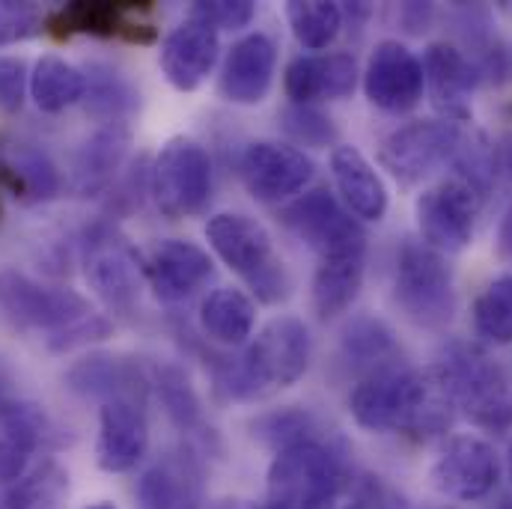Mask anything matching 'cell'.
<instances>
[{
  "instance_id": "obj_11",
  "label": "cell",
  "mask_w": 512,
  "mask_h": 509,
  "mask_svg": "<svg viewBox=\"0 0 512 509\" xmlns=\"http://www.w3.org/2000/svg\"><path fill=\"white\" fill-rule=\"evenodd\" d=\"M480 212V194L459 176L438 182L423 191L414 203V218L423 245L438 254H459L474 239V224Z\"/></svg>"
},
{
  "instance_id": "obj_46",
  "label": "cell",
  "mask_w": 512,
  "mask_h": 509,
  "mask_svg": "<svg viewBox=\"0 0 512 509\" xmlns=\"http://www.w3.org/2000/svg\"><path fill=\"white\" fill-rule=\"evenodd\" d=\"M504 167L512 173V137H507V146H504Z\"/></svg>"
},
{
  "instance_id": "obj_18",
  "label": "cell",
  "mask_w": 512,
  "mask_h": 509,
  "mask_svg": "<svg viewBox=\"0 0 512 509\" xmlns=\"http://www.w3.org/2000/svg\"><path fill=\"white\" fill-rule=\"evenodd\" d=\"M274 69H277L274 42L265 33H248L230 48L221 66L218 90L230 105L254 108L268 96L274 84Z\"/></svg>"
},
{
  "instance_id": "obj_7",
  "label": "cell",
  "mask_w": 512,
  "mask_h": 509,
  "mask_svg": "<svg viewBox=\"0 0 512 509\" xmlns=\"http://www.w3.org/2000/svg\"><path fill=\"white\" fill-rule=\"evenodd\" d=\"M435 373L447 387L453 405H462L483 426H504L512 417V399L504 370L477 346L453 343Z\"/></svg>"
},
{
  "instance_id": "obj_27",
  "label": "cell",
  "mask_w": 512,
  "mask_h": 509,
  "mask_svg": "<svg viewBox=\"0 0 512 509\" xmlns=\"http://www.w3.org/2000/svg\"><path fill=\"white\" fill-rule=\"evenodd\" d=\"M42 414L33 405L0 402V483H18L39 447Z\"/></svg>"
},
{
  "instance_id": "obj_29",
  "label": "cell",
  "mask_w": 512,
  "mask_h": 509,
  "mask_svg": "<svg viewBox=\"0 0 512 509\" xmlns=\"http://www.w3.org/2000/svg\"><path fill=\"white\" fill-rule=\"evenodd\" d=\"M0 176L24 203H45L60 191V173L51 158L27 143H15L0 152Z\"/></svg>"
},
{
  "instance_id": "obj_6",
  "label": "cell",
  "mask_w": 512,
  "mask_h": 509,
  "mask_svg": "<svg viewBox=\"0 0 512 509\" xmlns=\"http://www.w3.org/2000/svg\"><path fill=\"white\" fill-rule=\"evenodd\" d=\"M393 298L417 328H444L456 310L453 271L447 259L420 242H405L396 254Z\"/></svg>"
},
{
  "instance_id": "obj_33",
  "label": "cell",
  "mask_w": 512,
  "mask_h": 509,
  "mask_svg": "<svg viewBox=\"0 0 512 509\" xmlns=\"http://www.w3.org/2000/svg\"><path fill=\"white\" fill-rule=\"evenodd\" d=\"M66 498L69 471L60 462L48 459L12 486L3 509H66Z\"/></svg>"
},
{
  "instance_id": "obj_14",
  "label": "cell",
  "mask_w": 512,
  "mask_h": 509,
  "mask_svg": "<svg viewBox=\"0 0 512 509\" xmlns=\"http://www.w3.org/2000/svg\"><path fill=\"white\" fill-rule=\"evenodd\" d=\"M501 477V459L495 447L477 435H459L447 441L432 465V486L453 501H480L492 495Z\"/></svg>"
},
{
  "instance_id": "obj_30",
  "label": "cell",
  "mask_w": 512,
  "mask_h": 509,
  "mask_svg": "<svg viewBox=\"0 0 512 509\" xmlns=\"http://www.w3.org/2000/svg\"><path fill=\"white\" fill-rule=\"evenodd\" d=\"M87 96V75L84 69L72 66L69 60L57 54H45L36 60L30 72V99L45 114H60Z\"/></svg>"
},
{
  "instance_id": "obj_43",
  "label": "cell",
  "mask_w": 512,
  "mask_h": 509,
  "mask_svg": "<svg viewBox=\"0 0 512 509\" xmlns=\"http://www.w3.org/2000/svg\"><path fill=\"white\" fill-rule=\"evenodd\" d=\"M498 254L512 262V206L504 212L501 227H498Z\"/></svg>"
},
{
  "instance_id": "obj_25",
  "label": "cell",
  "mask_w": 512,
  "mask_h": 509,
  "mask_svg": "<svg viewBox=\"0 0 512 509\" xmlns=\"http://www.w3.org/2000/svg\"><path fill=\"white\" fill-rule=\"evenodd\" d=\"M334 185L346 209L361 221H382L387 212V188L379 170L367 161L358 146H337L331 152Z\"/></svg>"
},
{
  "instance_id": "obj_38",
  "label": "cell",
  "mask_w": 512,
  "mask_h": 509,
  "mask_svg": "<svg viewBox=\"0 0 512 509\" xmlns=\"http://www.w3.org/2000/svg\"><path fill=\"white\" fill-rule=\"evenodd\" d=\"M396 349L393 331L376 316H358L343 331V352L358 361H376Z\"/></svg>"
},
{
  "instance_id": "obj_9",
  "label": "cell",
  "mask_w": 512,
  "mask_h": 509,
  "mask_svg": "<svg viewBox=\"0 0 512 509\" xmlns=\"http://www.w3.org/2000/svg\"><path fill=\"white\" fill-rule=\"evenodd\" d=\"M283 224L322 259L367 256V233L325 188L307 191L283 209Z\"/></svg>"
},
{
  "instance_id": "obj_4",
  "label": "cell",
  "mask_w": 512,
  "mask_h": 509,
  "mask_svg": "<svg viewBox=\"0 0 512 509\" xmlns=\"http://www.w3.org/2000/svg\"><path fill=\"white\" fill-rule=\"evenodd\" d=\"M206 242L215 256L239 274L262 304H277L289 298L292 280L283 259L274 254L268 230L242 212H218L206 224Z\"/></svg>"
},
{
  "instance_id": "obj_44",
  "label": "cell",
  "mask_w": 512,
  "mask_h": 509,
  "mask_svg": "<svg viewBox=\"0 0 512 509\" xmlns=\"http://www.w3.org/2000/svg\"><path fill=\"white\" fill-rule=\"evenodd\" d=\"M12 387V370H9V364L0 358V399L6 396V390Z\"/></svg>"
},
{
  "instance_id": "obj_1",
  "label": "cell",
  "mask_w": 512,
  "mask_h": 509,
  "mask_svg": "<svg viewBox=\"0 0 512 509\" xmlns=\"http://www.w3.org/2000/svg\"><path fill=\"white\" fill-rule=\"evenodd\" d=\"M0 316L12 328L45 334L54 352H72L111 334L108 319L81 292L39 283L18 268H0Z\"/></svg>"
},
{
  "instance_id": "obj_10",
  "label": "cell",
  "mask_w": 512,
  "mask_h": 509,
  "mask_svg": "<svg viewBox=\"0 0 512 509\" xmlns=\"http://www.w3.org/2000/svg\"><path fill=\"white\" fill-rule=\"evenodd\" d=\"M84 274L111 313L131 316L140 307L143 262L126 239L108 224H96L84 236Z\"/></svg>"
},
{
  "instance_id": "obj_45",
  "label": "cell",
  "mask_w": 512,
  "mask_h": 509,
  "mask_svg": "<svg viewBox=\"0 0 512 509\" xmlns=\"http://www.w3.org/2000/svg\"><path fill=\"white\" fill-rule=\"evenodd\" d=\"M343 509H382V504H379L373 495H361V498H355L349 507H343Z\"/></svg>"
},
{
  "instance_id": "obj_16",
  "label": "cell",
  "mask_w": 512,
  "mask_h": 509,
  "mask_svg": "<svg viewBox=\"0 0 512 509\" xmlns=\"http://www.w3.org/2000/svg\"><path fill=\"white\" fill-rule=\"evenodd\" d=\"M212 271V256L188 239L158 242L143 262L149 289L164 304H179L191 298L212 277Z\"/></svg>"
},
{
  "instance_id": "obj_28",
  "label": "cell",
  "mask_w": 512,
  "mask_h": 509,
  "mask_svg": "<svg viewBox=\"0 0 512 509\" xmlns=\"http://www.w3.org/2000/svg\"><path fill=\"white\" fill-rule=\"evenodd\" d=\"M256 325L254 301L233 286L209 292L200 304V328L221 346H245Z\"/></svg>"
},
{
  "instance_id": "obj_26",
  "label": "cell",
  "mask_w": 512,
  "mask_h": 509,
  "mask_svg": "<svg viewBox=\"0 0 512 509\" xmlns=\"http://www.w3.org/2000/svg\"><path fill=\"white\" fill-rule=\"evenodd\" d=\"M128 143L131 134L126 126H102L96 134H90L75 152V164H72L75 191L84 197L105 191L126 161Z\"/></svg>"
},
{
  "instance_id": "obj_17",
  "label": "cell",
  "mask_w": 512,
  "mask_h": 509,
  "mask_svg": "<svg viewBox=\"0 0 512 509\" xmlns=\"http://www.w3.org/2000/svg\"><path fill=\"white\" fill-rule=\"evenodd\" d=\"M218 54H221L218 30H212L209 24L188 15L179 27H173L164 36L158 63H161L164 78L176 90L191 93L212 75Z\"/></svg>"
},
{
  "instance_id": "obj_22",
  "label": "cell",
  "mask_w": 512,
  "mask_h": 509,
  "mask_svg": "<svg viewBox=\"0 0 512 509\" xmlns=\"http://www.w3.org/2000/svg\"><path fill=\"white\" fill-rule=\"evenodd\" d=\"M423 81L429 84L435 108L444 120L459 123L471 117V93L477 87L474 63L447 42H432L423 54Z\"/></svg>"
},
{
  "instance_id": "obj_35",
  "label": "cell",
  "mask_w": 512,
  "mask_h": 509,
  "mask_svg": "<svg viewBox=\"0 0 512 509\" xmlns=\"http://www.w3.org/2000/svg\"><path fill=\"white\" fill-rule=\"evenodd\" d=\"M474 328L486 343H512V274H501L486 283L474 301Z\"/></svg>"
},
{
  "instance_id": "obj_41",
  "label": "cell",
  "mask_w": 512,
  "mask_h": 509,
  "mask_svg": "<svg viewBox=\"0 0 512 509\" xmlns=\"http://www.w3.org/2000/svg\"><path fill=\"white\" fill-rule=\"evenodd\" d=\"M30 90V72L21 57H0V111L15 114Z\"/></svg>"
},
{
  "instance_id": "obj_2",
  "label": "cell",
  "mask_w": 512,
  "mask_h": 509,
  "mask_svg": "<svg viewBox=\"0 0 512 509\" xmlns=\"http://www.w3.org/2000/svg\"><path fill=\"white\" fill-rule=\"evenodd\" d=\"M349 414L367 432L435 435L450 423L453 399L435 367L423 373L384 370L352 387Z\"/></svg>"
},
{
  "instance_id": "obj_42",
  "label": "cell",
  "mask_w": 512,
  "mask_h": 509,
  "mask_svg": "<svg viewBox=\"0 0 512 509\" xmlns=\"http://www.w3.org/2000/svg\"><path fill=\"white\" fill-rule=\"evenodd\" d=\"M39 27V18L33 12V6L27 3H0V45L3 42H15V39H27L33 36Z\"/></svg>"
},
{
  "instance_id": "obj_36",
  "label": "cell",
  "mask_w": 512,
  "mask_h": 509,
  "mask_svg": "<svg viewBox=\"0 0 512 509\" xmlns=\"http://www.w3.org/2000/svg\"><path fill=\"white\" fill-rule=\"evenodd\" d=\"M149 382L155 384L158 399L167 411V417L173 420V426L179 429H194L203 417L200 411V396L191 387V379L185 376L182 367L176 364H158L149 376Z\"/></svg>"
},
{
  "instance_id": "obj_3",
  "label": "cell",
  "mask_w": 512,
  "mask_h": 509,
  "mask_svg": "<svg viewBox=\"0 0 512 509\" xmlns=\"http://www.w3.org/2000/svg\"><path fill=\"white\" fill-rule=\"evenodd\" d=\"M310 367V331L295 316L271 319L245 355L227 367V390L236 399H256L292 387Z\"/></svg>"
},
{
  "instance_id": "obj_31",
  "label": "cell",
  "mask_w": 512,
  "mask_h": 509,
  "mask_svg": "<svg viewBox=\"0 0 512 509\" xmlns=\"http://www.w3.org/2000/svg\"><path fill=\"white\" fill-rule=\"evenodd\" d=\"M364 286V256L322 259L313 274V310L319 319H334L352 307Z\"/></svg>"
},
{
  "instance_id": "obj_5",
  "label": "cell",
  "mask_w": 512,
  "mask_h": 509,
  "mask_svg": "<svg viewBox=\"0 0 512 509\" xmlns=\"http://www.w3.org/2000/svg\"><path fill=\"white\" fill-rule=\"evenodd\" d=\"M343 486L346 474L334 450L310 438L274 456L265 509H334Z\"/></svg>"
},
{
  "instance_id": "obj_20",
  "label": "cell",
  "mask_w": 512,
  "mask_h": 509,
  "mask_svg": "<svg viewBox=\"0 0 512 509\" xmlns=\"http://www.w3.org/2000/svg\"><path fill=\"white\" fill-rule=\"evenodd\" d=\"M140 509H203V474L188 450H167L137 480Z\"/></svg>"
},
{
  "instance_id": "obj_40",
  "label": "cell",
  "mask_w": 512,
  "mask_h": 509,
  "mask_svg": "<svg viewBox=\"0 0 512 509\" xmlns=\"http://www.w3.org/2000/svg\"><path fill=\"white\" fill-rule=\"evenodd\" d=\"M191 18L212 30H242L256 18V6L251 0H200L191 6Z\"/></svg>"
},
{
  "instance_id": "obj_23",
  "label": "cell",
  "mask_w": 512,
  "mask_h": 509,
  "mask_svg": "<svg viewBox=\"0 0 512 509\" xmlns=\"http://www.w3.org/2000/svg\"><path fill=\"white\" fill-rule=\"evenodd\" d=\"M149 447V426L146 414L134 402H105L99 411V441L96 459L99 468L108 474L131 471Z\"/></svg>"
},
{
  "instance_id": "obj_47",
  "label": "cell",
  "mask_w": 512,
  "mask_h": 509,
  "mask_svg": "<svg viewBox=\"0 0 512 509\" xmlns=\"http://www.w3.org/2000/svg\"><path fill=\"white\" fill-rule=\"evenodd\" d=\"M507 471H510V480H512V444H510V453H507Z\"/></svg>"
},
{
  "instance_id": "obj_12",
  "label": "cell",
  "mask_w": 512,
  "mask_h": 509,
  "mask_svg": "<svg viewBox=\"0 0 512 509\" xmlns=\"http://www.w3.org/2000/svg\"><path fill=\"white\" fill-rule=\"evenodd\" d=\"M462 146V128L450 120H414L390 131L382 143L384 170L414 185L447 164Z\"/></svg>"
},
{
  "instance_id": "obj_15",
  "label": "cell",
  "mask_w": 512,
  "mask_h": 509,
  "mask_svg": "<svg viewBox=\"0 0 512 509\" xmlns=\"http://www.w3.org/2000/svg\"><path fill=\"white\" fill-rule=\"evenodd\" d=\"M423 87V63L411 48L396 39L376 45L364 72V93L376 108L387 114H405L420 105Z\"/></svg>"
},
{
  "instance_id": "obj_24",
  "label": "cell",
  "mask_w": 512,
  "mask_h": 509,
  "mask_svg": "<svg viewBox=\"0 0 512 509\" xmlns=\"http://www.w3.org/2000/svg\"><path fill=\"white\" fill-rule=\"evenodd\" d=\"M149 6H128V3H69L51 15V30L57 36L90 33V36H126L131 42H152V24L140 21V12Z\"/></svg>"
},
{
  "instance_id": "obj_13",
  "label": "cell",
  "mask_w": 512,
  "mask_h": 509,
  "mask_svg": "<svg viewBox=\"0 0 512 509\" xmlns=\"http://www.w3.org/2000/svg\"><path fill=\"white\" fill-rule=\"evenodd\" d=\"M313 170L310 155L277 140H256L245 146L239 158L242 182L259 203H283L295 197L313 179Z\"/></svg>"
},
{
  "instance_id": "obj_21",
  "label": "cell",
  "mask_w": 512,
  "mask_h": 509,
  "mask_svg": "<svg viewBox=\"0 0 512 509\" xmlns=\"http://www.w3.org/2000/svg\"><path fill=\"white\" fill-rule=\"evenodd\" d=\"M69 390L87 399L105 402H134L143 408L149 393V376L137 367V361H128L120 355L93 352L81 361H75L66 373Z\"/></svg>"
},
{
  "instance_id": "obj_37",
  "label": "cell",
  "mask_w": 512,
  "mask_h": 509,
  "mask_svg": "<svg viewBox=\"0 0 512 509\" xmlns=\"http://www.w3.org/2000/svg\"><path fill=\"white\" fill-rule=\"evenodd\" d=\"M316 432V423L307 411L301 408H280V411H271V414H262L254 423V435L274 447L277 453L292 447V444H301V441H310Z\"/></svg>"
},
{
  "instance_id": "obj_19",
  "label": "cell",
  "mask_w": 512,
  "mask_h": 509,
  "mask_svg": "<svg viewBox=\"0 0 512 509\" xmlns=\"http://www.w3.org/2000/svg\"><path fill=\"white\" fill-rule=\"evenodd\" d=\"M358 84V63L346 51L301 54L286 66L283 87L292 105H316L346 99Z\"/></svg>"
},
{
  "instance_id": "obj_34",
  "label": "cell",
  "mask_w": 512,
  "mask_h": 509,
  "mask_svg": "<svg viewBox=\"0 0 512 509\" xmlns=\"http://www.w3.org/2000/svg\"><path fill=\"white\" fill-rule=\"evenodd\" d=\"M286 18L307 51H325L343 30V9L328 0H292Z\"/></svg>"
},
{
  "instance_id": "obj_39",
  "label": "cell",
  "mask_w": 512,
  "mask_h": 509,
  "mask_svg": "<svg viewBox=\"0 0 512 509\" xmlns=\"http://www.w3.org/2000/svg\"><path fill=\"white\" fill-rule=\"evenodd\" d=\"M283 128L295 143L304 146H328L337 137V128L328 114L313 105H292L283 111Z\"/></svg>"
},
{
  "instance_id": "obj_8",
  "label": "cell",
  "mask_w": 512,
  "mask_h": 509,
  "mask_svg": "<svg viewBox=\"0 0 512 509\" xmlns=\"http://www.w3.org/2000/svg\"><path fill=\"white\" fill-rule=\"evenodd\" d=\"M149 194L164 218L182 221L197 212L212 197V158L203 143L191 137H173L155 155L149 173Z\"/></svg>"
},
{
  "instance_id": "obj_32",
  "label": "cell",
  "mask_w": 512,
  "mask_h": 509,
  "mask_svg": "<svg viewBox=\"0 0 512 509\" xmlns=\"http://www.w3.org/2000/svg\"><path fill=\"white\" fill-rule=\"evenodd\" d=\"M87 75V111L99 117L105 126H123L128 114L137 108V93L128 84L123 72L105 63H90L84 69Z\"/></svg>"
},
{
  "instance_id": "obj_48",
  "label": "cell",
  "mask_w": 512,
  "mask_h": 509,
  "mask_svg": "<svg viewBox=\"0 0 512 509\" xmlns=\"http://www.w3.org/2000/svg\"><path fill=\"white\" fill-rule=\"evenodd\" d=\"M87 509H117L114 504H93V507H87Z\"/></svg>"
}]
</instances>
